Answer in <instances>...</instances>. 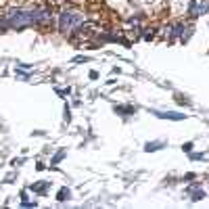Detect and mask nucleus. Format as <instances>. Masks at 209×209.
Wrapping results in <instances>:
<instances>
[{
	"label": "nucleus",
	"mask_w": 209,
	"mask_h": 209,
	"mask_svg": "<svg viewBox=\"0 0 209 209\" xmlns=\"http://www.w3.org/2000/svg\"><path fill=\"white\" fill-rule=\"evenodd\" d=\"M82 21V17L80 15H75V13H63V15H61V29H63V31H69V29H71V27H75V25L77 23H80Z\"/></svg>",
	"instance_id": "1"
},
{
	"label": "nucleus",
	"mask_w": 209,
	"mask_h": 209,
	"mask_svg": "<svg viewBox=\"0 0 209 209\" xmlns=\"http://www.w3.org/2000/svg\"><path fill=\"white\" fill-rule=\"evenodd\" d=\"M65 197H69V193H67V190H61V193H59V199H61V201H65Z\"/></svg>",
	"instance_id": "3"
},
{
	"label": "nucleus",
	"mask_w": 209,
	"mask_h": 209,
	"mask_svg": "<svg viewBox=\"0 0 209 209\" xmlns=\"http://www.w3.org/2000/svg\"><path fill=\"white\" fill-rule=\"evenodd\" d=\"M157 115L163 117V119H184L182 113H157Z\"/></svg>",
	"instance_id": "2"
}]
</instances>
